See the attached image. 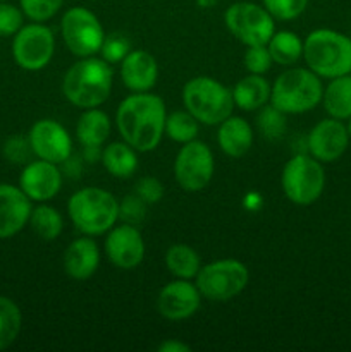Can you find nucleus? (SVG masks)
I'll use <instances>...</instances> for the list:
<instances>
[{
    "label": "nucleus",
    "instance_id": "f257e3e1",
    "mask_svg": "<svg viewBox=\"0 0 351 352\" xmlns=\"http://www.w3.org/2000/svg\"><path fill=\"white\" fill-rule=\"evenodd\" d=\"M164 100L153 93H131L116 110V126L123 141L138 153L153 151L165 134Z\"/></svg>",
    "mask_w": 351,
    "mask_h": 352
},
{
    "label": "nucleus",
    "instance_id": "f03ea898",
    "mask_svg": "<svg viewBox=\"0 0 351 352\" xmlns=\"http://www.w3.org/2000/svg\"><path fill=\"white\" fill-rule=\"evenodd\" d=\"M114 85L112 67L102 57H83L67 69L62 93L78 109H96L109 100Z\"/></svg>",
    "mask_w": 351,
    "mask_h": 352
},
{
    "label": "nucleus",
    "instance_id": "7ed1b4c3",
    "mask_svg": "<svg viewBox=\"0 0 351 352\" xmlns=\"http://www.w3.org/2000/svg\"><path fill=\"white\" fill-rule=\"evenodd\" d=\"M303 58L323 79L351 74V38L327 28L312 31L303 41Z\"/></svg>",
    "mask_w": 351,
    "mask_h": 352
},
{
    "label": "nucleus",
    "instance_id": "20e7f679",
    "mask_svg": "<svg viewBox=\"0 0 351 352\" xmlns=\"http://www.w3.org/2000/svg\"><path fill=\"white\" fill-rule=\"evenodd\" d=\"M67 215L81 234L102 236L119 220V199L102 188H83L69 198Z\"/></svg>",
    "mask_w": 351,
    "mask_h": 352
},
{
    "label": "nucleus",
    "instance_id": "39448f33",
    "mask_svg": "<svg viewBox=\"0 0 351 352\" xmlns=\"http://www.w3.org/2000/svg\"><path fill=\"white\" fill-rule=\"evenodd\" d=\"M322 78L308 67L286 69L272 85L270 103L286 116L306 113L322 103Z\"/></svg>",
    "mask_w": 351,
    "mask_h": 352
},
{
    "label": "nucleus",
    "instance_id": "423d86ee",
    "mask_svg": "<svg viewBox=\"0 0 351 352\" xmlns=\"http://www.w3.org/2000/svg\"><path fill=\"white\" fill-rule=\"evenodd\" d=\"M184 109L205 126H219L233 116V89L210 76H196L182 88Z\"/></svg>",
    "mask_w": 351,
    "mask_h": 352
},
{
    "label": "nucleus",
    "instance_id": "0eeeda50",
    "mask_svg": "<svg viewBox=\"0 0 351 352\" xmlns=\"http://www.w3.org/2000/svg\"><path fill=\"white\" fill-rule=\"evenodd\" d=\"M281 188L292 205H313L326 189V170L322 162L310 153H295L282 168Z\"/></svg>",
    "mask_w": 351,
    "mask_h": 352
},
{
    "label": "nucleus",
    "instance_id": "6e6552de",
    "mask_svg": "<svg viewBox=\"0 0 351 352\" xmlns=\"http://www.w3.org/2000/svg\"><path fill=\"white\" fill-rule=\"evenodd\" d=\"M250 274L243 261L224 258L206 263L196 275V287L209 301L226 302L246 289Z\"/></svg>",
    "mask_w": 351,
    "mask_h": 352
},
{
    "label": "nucleus",
    "instance_id": "1a4fd4ad",
    "mask_svg": "<svg viewBox=\"0 0 351 352\" xmlns=\"http://www.w3.org/2000/svg\"><path fill=\"white\" fill-rule=\"evenodd\" d=\"M61 33L69 52L79 58L100 54L107 36L98 17L81 6L65 10L61 21Z\"/></svg>",
    "mask_w": 351,
    "mask_h": 352
},
{
    "label": "nucleus",
    "instance_id": "9d476101",
    "mask_svg": "<svg viewBox=\"0 0 351 352\" xmlns=\"http://www.w3.org/2000/svg\"><path fill=\"white\" fill-rule=\"evenodd\" d=\"M272 14L264 6L255 2H236L224 12V24L227 31L246 47L267 45L275 33Z\"/></svg>",
    "mask_w": 351,
    "mask_h": 352
},
{
    "label": "nucleus",
    "instance_id": "9b49d317",
    "mask_svg": "<svg viewBox=\"0 0 351 352\" xmlns=\"http://www.w3.org/2000/svg\"><path fill=\"white\" fill-rule=\"evenodd\" d=\"M215 172V160L210 146L203 141L184 143L174 160V177L179 188L186 192L203 191L210 184Z\"/></svg>",
    "mask_w": 351,
    "mask_h": 352
},
{
    "label": "nucleus",
    "instance_id": "f8f14e48",
    "mask_svg": "<svg viewBox=\"0 0 351 352\" xmlns=\"http://www.w3.org/2000/svg\"><path fill=\"white\" fill-rule=\"evenodd\" d=\"M55 54V36L48 26L31 23L14 34L12 57L24 71H41Z\"/></svg>",
    "mask_w": 351,
    "mask_h": 352
},
{
    "label": "nucleus",
    "instance_id": "ddd939ff",
    "mask_svg": "<svg viewBox=\"0 0 351 352\" xmlns=\"http://www.w3.org/2000/svg\"><path fill=\"white\" fill-rule=\"evenodd\" d=\"M31 150L34 157L41 160L61 165L72 155V138L61 122L54 119H41L31 126L30 134Z\"/></svg>",
    "mask_w": 351,
    "mask_h": 352
},
{
    "label": "nucleus",
    "instance_id": "4468645a",
    "mask_svg": "<svg viewBox=\"0 0 351 352\" xmlns=\"http://www.w3.org/2000/svg\"><path fill=\"white\" fill-rule=\"evenodd\" d=\"M145 239L136 226L131 223H120L114 226L107 232L105 239V254L110 263L119 270H133L143 261Z\"/></svg>",
    "mask_w": 351,
    "mask_h": 352
},
{
    "label": "nucleus",
    "instance_id": "2eb2a0df",
    "mask_svg": "<svg viewBox=\"0 0 351 352\" xmlns=\"http://www.w3.org/2000/svg\"><path fill=\"white\" fill-rule=\"evenodd\" d=\"M350 134L346 124L339 119H323L312 127L306 136V148L313 158L322 164L337 162L348 150Z\"/></svg>",
    "mask_w": 351,
    "mask_h": 352
},
{
    "label": "nucleus",
    "instance_id": "dca6fc26",
    "mask_svg": "<svg viewBox=\"0 0 351 352\" xmlns=\"http://www.w3.org/2000/svg\"><path fill=\"white\" fill-rule=\"evenodd\" d=\"M202 292L186 278H176L160 289L157 298V309L165 320L181 322L195 315L202 305Z\"/></svg>",
    "mask_w": 351,
    "mask_h": 352
},
{
    "label": "nucleus",
    "instance_id": "f3484780",
    "mask_svg": "<svg viewBox=\"0 0 351 352\" xmlns=\"http://www.w3.org/2000/svg\"><path fill=\"white\" fill-rule=\"evenodd\" d=\"M64 174L57 164L47 160L30 162L24 165L19 175V188L31 201H48L55 198L62 189Z\"/></svg>",
    "mask_w": 351,
    "mask_h": 352
},
{
    "label": "nucleus",
    "instance_id": "a211bd4d",
    "mask_svg": "<svg viewBox=\"0 0 351 352\" xmlns=\"http://www.w3.org/2000/svg\"><path fill=\"white\" fill-rule=\"evenodd\" d=\"M31 199L21 188L0 184V239H9L30 222Z\"/></svg>",
    "mask_w": 351,
    "mask_h": 352
},
{
    "label": "nucleus",
    "instance_id": "6ab92c4d",
    "mask_svg": "<svg viewBox=\"0 0 351 352\" xmlns=\"http://www.w3.org/2000/svg\"><path fill=\"white\" fill-rule=\"evenodd\" d=\"M120 79L129 91H150L158 79L157 60L147 50H131L120 62Z\"/></svg>",
    "mask_w": 351,
    "mask_h": 352
},
{
    "label": "nucleus",
    "instance_id": "aec40b11",
    "mask_svg": "<svg viewBox=\"0 0 351 352\" xmlns=\"http://www.w3.org/2000/svg\"><path fill=\"white\" fill-rule=\"evenodd\" d=\"M64 272L74 280H88L100 265V250L92 236L78 237L64 251Z\"/></svg>",
    "mask_w": 351,
    "mask_h": 352
},
{
    "label": "nucleus",
    "instance_id": "412c9836",
    "mask_svg": "<svg viewBox=\"0 0 351 352\" xmlns=\"http://www.w3.org/2000/svg\"><path fill=\"white\" fill-rule=\"evenodd\" d=\"M217 143L224 155L231 158H241L253 146V127L243 117L229 116L219 124Z\"/></svg>",
    "mask_w": 351,
    "mask_h": 352
},
{
    "label": "nucleus",
    "instance_id": "4be33fe9",
    "mask_svg": "<svg viewBox=\"0 0 351 352\" xmlns=\"http://www.w3.org/2000/svg\"><path fill=\"white\" fill-rule=\"evenodd\" d=\"M272 86L262 74H248L233 88L234 105L244 112H255L270 102Z\"/></svg>",
    "mask_w": 351,
    "mask_h": 352
},
{
    "label": "nucleus",
    "instance_id": "5701e85b",
    "mask_svg": "<svg viewBox=\"0 0 351 352\" xmlns=\"http://www.w3.org/2000/svg\"><path fill=\"white\" fill-rule=\"evenodd\" d=\"M112 131L110 117L103 110L86 109L76 124V138L83 146H103Z\"/></svg>",
    "mask_w": 351,
    "mask_h": 352
},
{
    "label": "nucleus",
    "instance_id": "b1692460",
    "mask_svg": "<svg viewBox=\"0 0 351 352\" xmlns=\"http://www.w3.org/2000/svg\"><path fill=\"white\" fill-rule=\"evenodd\" d=\"M102 165L112 177L129 179L138 170V151L126 141H114L103 148Z\"/></svg>",
    "mask_w": 351,
    "mask_h": 352
},
{
    "label": "nucleus",
    "instance_id": "393cba45",
    "mask_svg": "<svg viewBox=\"0 0 351 352\" xmlns=\"http://www.w3.org/2000/svg\"><path fill=\"white\" fill-rule=\"evenodd\" d=\"M322 105L332 119L348 120L351 117V74L329 79L323 88Z\"/></svg>",
    "mask_w": 351,
    "mask_h": 352
},
{
    "label": "nucleus",
    "instance_id": "a878e982",
    "mask_svg": "<svg viewBox=\"0 0 351 352\" xmlns=\"http://www.w3.org/2000/svg\"><path fill=\"white\" fill-rule=\"evenodd\" d=\"M267 48L274 64L282 67H292L303 57V40L295 31H275Z\"/></svg>",
    "mask_w": 351,
    "mask_h": 352
},
{
    "label": "nucleus",
    "instance_id": "bb28decb",
    "mask_svg": "<svg viewBox=\"0 0 351 352\" xmlns=\"http://www.w3.org/2000/svg\"><path fill=\"white\" fill-rule=\"evenodd\" d=\"M165 267L169 274L174 275L176 278L191 280L198 275L202 260H200V254L188 244H174L165 253Z\"/></svg>",
    "mask_w": 351,
    "mask_h": 352
},
{
    "label": "nucleus",
    "instance_id": "cd10ccee",
    "mask_svg": "<svg viewBox=\"0 0 351 352\" xmlns=\"http://www.w3.org/2000/svg\"><path fill=\"white\" fill-rule=\"evenodd\" d=\"M40 239L54 241L64 230V217L57 208L50 205H38L31 210L30 222H28Z\"/></svg>",
    "mask_w": 351,
    "mask_h": 352
},
{
    "label": "nucleus",
    "instance_id": "c85d7f7f",
    "mask_svg": "<svg viewBox=\"0 0 351 352\" xmlns=\"http://www.w3.org/2000/svg\"><path fill=\"white\" fill-rule=\"evenodd\" d=\"M21 327H23V315L19 306L12 299L0 296V351L16 342Z\"/></svg>",
    "mask_w": 351,
    "mask_h": 352
},
{
    "label": "nucleus",
    "instance_id": "c756f323",
    "mask_svg": "<svg viewBox=\"0 0 351 352\" xmlns=\"http://www.w3.org/2000/svg\"><path fill=\"white\" fill-rule=\"evenodd\" d=\"M200 133V122L188 112V110H178L169 113L165 119V134L172 141L179 144L189 143L196 140Z\"/></svg>",
    "mask_w": 351,
    "mask_h": 352
},
{
    "label": "nucleus",
    "instance_id": "7c9ffc66",
    "mask_svg": "<svg viewBox=\"0 0 351 352\" xmlns=\"http://www.w3.org/2000/svg\"><path fill=\"white\" fill-rule=\"evenodd\" d=\"M257 127L264 138L268 141H277L284 136L286 129H288V119L286 113L275 109L274 105L262 107L257 117Z\"/></svg>",
    "mask_w": 351,
    "mask_h": 352
},
{
    "label": "nucleus",
    "instance_id": "2f4dec72",
    "mask_svg": "<svg viewBox=\"0 0 351 352\" xmlns=\"http://www.w3.org/2000/svg\"><path fill=\"white\" fill-rule=\"evenodd\" d=\"M21 10L33 23L52 19L64 6V0H19Z\"/></svg>",
    "mask_w": 351,
    "mask_h": 352
},
{
    "label": "nucleus",
    "instance_id": "473e14b6",
    "mask_svg": "<svg viewBox=\"0 0 351 352\" xmlns=\"http://www.w3.org/2000/svg\"><path fill=\"white\" fill-rule=\"evenodd\" d=\"M264 7L277 21H292L305 12L308 0H262Z\"/></svg>",
    "mask_w": 351,
    "mask_h": 352
},
{
    "label": "nucleus",
    "instance_id": "72a5a7b5",
    "mask_svg": "<svg viewBox=\"0 0 351 352\" xmlns=\"http://www.w3.org/2000/svg\"><path fill=\"white\" fill-rule=\"evenodd\" d=\"M131 48V41L127 40L124 34L120 33H112L109 36H105L103 40L102 48H100V55H102L103 60H107L109 64H120L123 58L126 57Z\"/></svg>",
    "mask_w": 351,
    "mask_h": 352
},
{
    "label": "nucleus",
    "instance_id": "f704fd0d",
    "mask_svg": "<svg viewBox=\"0 0 351 352\" xmlns=\"http://www.w3.org/2000/svg\"><path fill=\"white\" fill-rule=\"evenodd\" d=\"M243 62L250 74L264 76L265 72L270 71L274 60H272L267 45H253V47H248V50L244 52Z\"/></svg>",
    "mask_w": 351,
    "mask_h": 352
},
{
    "label": "nucleus",
    "instance_id": "c9c22d12",
    "mask_svg": "<svg viewBox=\"0 0 351 352\" xmlns=\"http://www.w3.org/2000/svg\"><path fill=\"white\" fill-rule=\"evenodd\" d=\"M147 203L140 198L138 195H127L124 196L123 201L119 203V219L124 223H131V226H136L141 223L147 217Z\"/></svg>",
    "mask_w": 351,
    "mask_h": 352
},
{
    "label": "nucleus",
    "instance_id": "e433bc0d",
    "mask_svg": "<svg viewBox=\"0 0 351 352\" xmlns=\"http://www.w3.org/2000/svg\"><path fill=\"white\" fill-rule=\"evenodd\" d=\"M24 14L21 7L0 2V36H14L24 26Z\"/></svg>",
    "mask_w": 351,
    "mask_h": 352
},
{
    "label": "nucleus",
    "instance_id": "4c0bfd02",
    "mask_svg": "<svg viewBox=\"0 0 351 352\" xmlns=\"http://www.w3.org/2000/svg\"><path fill=\"white\" fill-rule=\"evenodd\" d=\"M3 155L12 164H30L31 157H33V150L28 138L23 136H12L6 141L3 146Z\"/></svg>",
    "mask_w": 351,
    "mask_h": 352
},
{
    "label": "nucleus",
    "instance_id": "58836bf2",
    "mask_svg": "<svg viewBox=\"0 0 351 352\" xmlns=\"http://www.w3.org/2000/svg\"><path fill=\"white\" fill-rule=\"evenodd\" d=\"M134 195L140 196L147 205H155L164 196V184L157 177H141L134 186Z\"/></svg>",
    "mask_w": 351,
    "mask_h": 352
},
{
    "label": "nucleus",
    "instance_id": "ea45409f",
    "mask_svg": "<svg viewBox=\"0 0 351 352\" xmlns=\"http://www.w3.org/2000/svg\"><path fill=\"white\" fill-rule=\"evenodd\" d=\"M58 167H61L62 174H64L65 177L78 179L79 175H81V170H83V160L79 157H74V155H71V157L65 158V160L62 162Z\"/></svg>",
    "mask_w": 351,
    "mask_h": 352
},
{
    "label": "nucleus",
    "instance_id": "a19ab883",
    "mask_svg": "<svg viewBox=\"0 0 351 352\" xmlns=\"http://www.w3.org/2000/svg\"><path fill=\"white\" fill-rule=\"evenodd\" d=\"M158 352H191V346L189 344L181 342V340L169 339L165 342H162L160 346L157 347Z\"/></svg>",
    "mask_w": 351,
    "mask_h": 352
},
{
    "label": "nucleus",
    "instance_id": "79ce46f5",
    "mask_svg": "<svg viewBox=\"0 0 351 352\" xmlns=\"http://www.w3.org/2000/svg\"><path fill=\"white\" fill-rule=\"evenodd\" d=\"M102 146H83V160L86 164H98L102 162Z\"/></svg>",
    "mask_w": 351,
    "mask_h": 352
},
{
    "label": "nucleus",
    "instance_id": "37998d69",
    "mask_svg": "<svg viewBox=\"0 0 351 352\" xmlns=\"http://www.w3.org/2000/svg\"><path fill=\"white\" fill-rule=\"evenodd\" d=\"M217 2H219V0H196V6H198L200 9H212L213 6H217Z\"/></svg>",
    "mask_w": 351,
    "mask_h": 352
},
{
    "label": "nucleus",
    "instance_id": "c03bdc74",
    "mask_svg": "<svg viewBox=\"0 0 351 352\" xmlns=\"http://www.w3.org/2000/svg\"><path fill=\"white\" fill-rule=\"evenodd\" d=\"M346 129H348V134H350V140H351V117H350V119H348Z\"/></svg>",
    "mask_w": 351,
    "mask_h": 352
},
{
    "label": "nucleus",
    "instance_id": "a18cd8bd",
    "mask_svg": "<svg viewBox=\"0 0 351 352\" xmlns=\"http://www.w3.org/2000/svg\"><path fill=\"white\" fill-rule=\"evenodd\" d=\"M0 2H2V0H0Z\"/></svg>",
    "mask_w": 351,
    "mask_h": 352
}]
</instances>
